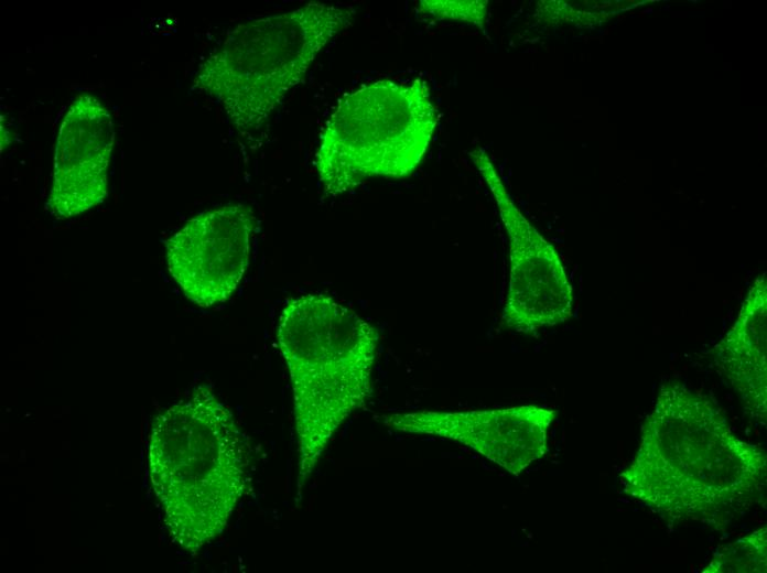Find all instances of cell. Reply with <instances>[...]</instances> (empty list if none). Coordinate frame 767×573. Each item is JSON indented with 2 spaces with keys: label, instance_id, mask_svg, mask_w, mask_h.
I'll list each match as a JSON object with an SVG mask.
<instances>
[{
  "label": "cell",
  "instance_id": "obj_9",
  "mask_svg": "<svg viewBox=\"0 0 767 573\" xmlns=\"http://www.w3.org/2000/svg\"><path fill=\"white\" fill-rule=\"evenodd\" d=\"M115 127L108 109L91 95L77 96L60 125L46 209L57 219L78 216L108 195Z\"/></svg>",
  "mask_w": 767,
  "mask_h": 573
},
{
  "label": "cell",
  "instance_id": "obj_8",
  "mask_svg": "<svg viewBox=\"0 0 767 573\" xmlns=\"http://www.w3.org/2000/svg\"><path fill=\"white\" fill-rule=\"evenodd\" d=\"M555 410L538 406L462 412L419 411L381 417L400 432L455 441L519 475L547 452L548 430Z\"/></svg>",
  "mask_w": 767,
  "mask_h": 573
},
{
  "label": "cell",
  "instance_id": "obj_2",
  "mask_svg": "<svg viewBox=\"0 0 767 573\" xmlns=\"http://www.w3.org/2000/svg\"><path fill=\"white\" fill-rule=\"evenodd\" d=\"M249 443L209 386L160 413L149 442V469L174 543L196 553L227 527L249 482Z\"/></svg>",
  "mask_w": 767,
  "mask_h": 573
},
{
  "label": "cell",
  "instance_id": "obj_6",
  "mask_svg": "<svg viewBox=\"0 0 767 573\" xmlns=\"http://www.w3.org/2000/svg\"><path fill=\"white\" fill-rule=\"evenodd\" d=\"M487 184L509 244V282L504 324L518 333H533L566 322L573 315L571 282L554 247L519 210L484 148L468 153Z\"/></svg>",
  "mask_w": 767,
  "mask_h": 573
},
{
  "label": "cell",
  "instance_id": "obj_5",
  "mask_svg": "<svg viewBox=\"0 0 767 573\" xmlns=\"http://www.w3.org/2000/svg\"><path fill=\"white\" fill-rule=\"evenodd\" d=\"M439 121L425 80L379 79L343 95L326 120L314 165L326 195L374 176H409L423 160Z\"/></svg>",
  "mask_w": 767,
  "mask_h": 573
},
{
  "label": "cell",
  "instance_id": "obj_10",
  "mask_svg": "<svg viewBox=\"0 0 767 573\" xmlns=\"http://www.w3.org/2000/svg\"><path fill=\"white\" fill-rule=\"evenodd\" d=\"M705 353L716 371L736 391L746 413L766 425V272L760 273L750 285L732 327Z\"/></svg>",
  "mask_w": 767,
  "mask_h": 573
},
{
  "label": "cell",
  "instance_id": "obj_12",
  "mask_svg": "<svg viewBox=\"0 0 767 573\" xmlns=\"http://www.w3.org/2000/svg\"><path fill=\"white\" fill-rule=\"evenodd\" d=\"M419 9L439 20L462 21L485 31L488 14L486 0H425Z\"/></svg>",
  "mask_w": 767,
  "mask_h": 573
},
{
  "label": "cell",
  "instance_id": "obj_3",
  "mask_svg": "<svg viewBox=\"0 0 767 573\" xmlns=\"http://www.w3.org/2000/svg\"><path fill=\"white\" fill-rule=\"evenodd\" d=\"M298 439L296 502L338 428L372 394L379 334L325 294L288 300L277 327Z\"/></svg>",
  "mask_w": 767,
  "mask_h": 573
},
{
  "label": "cell",
  "instance_id": "obj_1",
  "mask_svg": "<svg viewBox=\"0 0 767 573\" xmlns=\"http://www.w3.org/2000/svg\"><path fill=\"white\" fill-rule=\"evenodd\" d=\"M641 428L619 484L668 523L725 530L763 501L766 452L737 437L710 397L668 380Z\"/></svg>",
  "mask_w": 767,
  "mask_h": 573
},
{
  "label": "cell",
  "instance_id": "obj_4",
  "mask_svg": "<svg viewBox=\"0 0 767 573\" xmlns=\"http://www.w3.org/2000/svg\"><path fill=\"white\" fill-rule=\"evenodd\" d=\"M354 20L352 7L313 1L241 23L199 64L193 88L214 99L240 134L251 136Z\"/></svg>",
  "mask_w": 767,
  "mask_h": 573
},
{
  "label": "cell",
  "instance_id": "obj_7",
  "mask_svg": "<svg viewBox=\"0 0 767 573\" xmlns=\"http://www.w3.org/2000/svg\"><path fill=\"white\" fill-rule=\"evenodd\" d=\"M255 227L251 207L235 203L197 214L165 241L169 272L191 302L207 309L233 295Z\"/></svg>",
  "mask_w": 767,
  "mask_h": 573
},
{
  "label": "cell",
  "instance_id": "obj_11",
  "mask_svg": "<svg viewBox=\"0 0 767 573\" xmlns=\"http://www.w3.org/2000/svg\"><path fill=\"white\" fill-rule=\"evenodd\" d=\"M767 571V529L720 548L703 573H765Z\"/></svg>",
  "mask_w": 767,
  "mask_h": 573
}]
</instances>
